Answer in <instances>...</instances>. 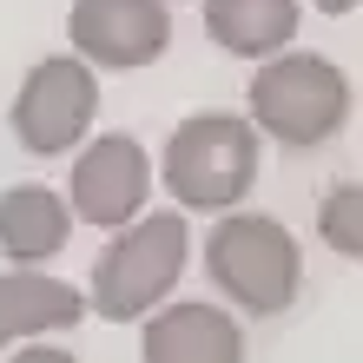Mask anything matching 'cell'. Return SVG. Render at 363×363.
I'll list each match as a JSON object with an SVG mask.
<instances>
[{
	"label": "cell",
	"instance_id": "cell-2",
	"mask_svg": "<svg viewBox=\"0 0 363 363\" xmlns=\"http://www.w3.org/2000/svg\"><path fill=\"white\" fill-rule=\"evenodd\" d=\"M258 179V125L238 113H191L165 139V191L185 211H231Z\"/></svg>",
	"mask_w": 363,
	"mask_h": 363
},
{
	"label": "cell",
	"instance_id": "cell-9",
	"mask_svg": "<svg viewBox=\"0 0 363 363\" xmlns=\"http://www.w3.org/2000/svg\"><path fill=\"white\" fill-rule=\"evenodd\" d=\"M86 317V291L60 284V277L20 264L0 277V350L7 344H27V337H53V330H73Z\"/></svg>",
	"mask_w": 363,
	"mask_h": 363
},
{
	"label": "cell",
	"instance_id": "cell-6",
	"mask_svg": "<svg viewBox=\"0 0 363 363\" xmlns=\"http://www.w3.org/2000/svg\"><path fill=\"white\" fill-rule=\"evenodd\" d=\"M67 33L86 67L139 73L172 47V13H165V0H73Z\"/></svg>",
	"mask_w": 363,
	"mask_h": 363
},
{
	"label": "cell",
	"instance_id": "cell-11",
	"mask_svg": "<svg viewBox=\"0 0 363 363\" xmlns=\"http://www.w3.org/2000/svg\"><path fill=\"white\" fill-rule=\"evenodd\" d=\"M205 33L238 60H271L297 33V0H205Z\"/></svg>",
	"mask_w": 363,
	"mask_h": 363
},
{
	"label": "cell",
	"instance_id": "cell-14",
	"mask_svg": "<svg viewBox=\"0 0 363 363\" xmlns=\"http://www.w3.org/2000/svg\"><path fill=\"white\" fill-rule=\"evenodd\" d=\"M324 13H357V0H317Z\"/></svg>",
	"mask_w": 363,
	"mask_h": 363
},
{
	"label": "cell",
	"instance_id": "cell-3",
	"mask_svg": "<svg viewBox=\"0 0 363 363\" xmlns=\"http://www.w3.org/2000/svg\"><path fill=\"white\" fill-rule=\"evenodd\" d=\"M245 99H251V125L271 133L277 145H291V152L324 145L350 119V79L324 53H271L258 79L245 86Z\"/></svg>",
	"mask_w": 363,
	"mask_h": 363
},
{
	"label": "cell",
	"instance_id": "cell-10",
	"mask_svg": "<svg viewBox=\"0 0 363 363\" xmlns=\"http://www.w3.org/2000/svg\"><path fill=\"white\" fill-rule=\"evenodd\" d=\"M73 238V205L53 185H7L0 191V251L13 264H47Z\"/></svg>",
	"mask_w": 363,
	"mask_h": 363
},
{
	"label": "cell",
	"instance_id": "cell-12",
	"mask_svg": "<svg viewBox=\"0 0 363 363\" xmlns=\"http://www.w3.org/2000/svg\"><path fill=\"white\" fill-rule=\"evenodd\" d=\"M317 231H324V245L344 251V258H357V251H363V191H357L350 179L324 199V211H317Z\"/></svg>",
	"mask_w": 363,
	"mask_h": 363
},
{
	"label": "cell",
	"instance_id": "cell-7",
	"mask_svg": "<svg viewBox=\"0 0 363 363\" xmlns=\"http://www.w3.org/2000/svg\"><path fill=\"white\" fill-rule=\"evenodd\" d=\"M73 218H86L99 231H119V225H133L139 218V205H145V191H152V159H145V145L133 133H106L93 139L86 152L73 159Z\"/></svg>",
	"mask_w": 363,
	"mask_h": 363
},
{
	"label": "cell",
	"instance_id": "cell-5",
	"mask_svg": "<svg viewBox=\"0 0 363 363\" xmlns=\"http://www.w3.org/2000/svg\"><path fill=\"white\" fill-rule=\"evenodd\" d=\"M99 119V79L79 53H53L20 79L13 93V139L27 145L33 159H60L73 152L79 139L93 133Z\"/></svg>",
	"mask_w": 363,
	"mask_h": 363
},
{
	"label": "cell",
	"instance_id": "cell-4",
	"mask_svg": "<svg viewBox=\"0 0 363 363\" xmlns=\"http://www.w3.org/2000/svg\"><path fill=\"white\" fill-rule=\"evenodd\" d=\"M185 245H191V231H185L179 211H152V218L125 225L119 238L106 245V258L93 264V291H86L93 304L86 311H99L106 324H139V317L179 284Z\"/></svg>",
	"mask_w": 363,
	"mask_h": 363
},
{
	"label": "cell",
	"instance_id": "cell-13",
	"mask_svg": "<svg viewBox=\"0 0 363 363\" xmlns=\"http://www.w3.org/2000/svg\"><path fill=\"white\" fill-rule=\"evenodd\" d=\"M27 363H67V350H53V344H40V350H20Z\"/></svg>",
	"mask_w": 363,
	"mask_h": 363
},
{
	"label": "cell",
	"instance_id": "cell-8",
	"mask_svg": "<svg viewBox=\"0 0 363 363\" xmlns=\"http://www.w3.org/2000/svg\"><path fill=\"white\" fill-rule=\"evenodd\" d=\"M145 363H238L245 357V330L231 324L218 304H165L159 317L145 311Z\"/></svg>",
	"mask_w": 363,
	"mask_h": 363
},
{
	"label": "cell",
	"instance_id": "cell-1",
	"mask_svg": "<svg viewBox=\"0 0 363 363\" xmlns=\"http://www.w3.org/2000/svg\"><path fill=\"white\" fill-rule=\"evenodd\" d=\"M205 271L238 311L277 317L297 297V284H304V251H297V238L277 218L231 205L225 218L211 225V238H205Z\"/></svg>",
	"mask_w": 363,
	"mask_h": 363
}]
</instances>
